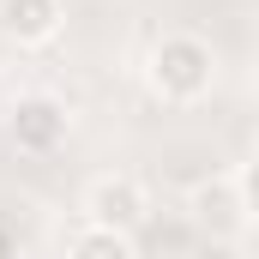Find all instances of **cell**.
I'll return each instance as SVG.
<instances>
[{"label":"cell","instance_id":"1","mask_svg":"<svg viewBox=\"0 0 259 259\" xmlns=\"http://www.w3.org/2000/svg\"><path fill=\"white\" fill-rule=\"evenodd\" d=\"M151 78L163 97H199L211 84V49L199 36H163L151 55Z\"/></svg>","mask_w":259,"mask_h":259},{"label":"cell","instance_id":"2","mask_svg":"<svg viewBox=\"0 0 259 259\" xmlns=\"http://www.w3.org/2000/svg\"><path fill=\"white\" fill-rule=\"evenodd\" d=\"M61 139H66V109H61V103L30 97V103H18V109H12V145H18V151L42 157V151H55Z\"/></svg>","mask_w":259,"mask_h":259},{"label":"cell","instance_id":"3","mask_svg":"<svg viewBox=\"0 0 259 259\" xmlns=\"http://www.w3.org/2000/svg\"><path fill=\"white\" fill-rule=\"evenodd\" d=\"M139 217H145V193H139V181L109 175V181L91 187V223H97V229H121V235H127Z\"/></svg>","mask_w":259,"mask_h":259},{"label":"cell","instance_id":"4","mask_svg":"<svg viewBox=\"0 0 259 259\" xmlns=\"http://www.w3.org/2000/svg\"><path fill=\"white\" fill-rule=\"evenodd\" d=\"M0 24L18 42H49L61 30V0H0Z\"/></svg>","mask_w":259,"mask_h":259},{"label":"cell","instance_id":"5","mask_svg":"<svg viewBox=\"0 0 259 259\" xmlns=\"http://www.w3.org/2000/svg\"><path fill=\"white\" fill-rule=\"evenodd\" d=\"M193 217H199V229H211V235H235L241 217H247V205H241L235 187H199L193 193Z\"/></svg>","mask_w":259,"mask_h":259},{"label":"cell","instance_id":"6","mask_svg":"<svg viewBox=\"0 0 259 259\" xmlns=\"http://www.w3.org/2000/svg\"><path fill=\"white\" fill-rule=\"evenodd\" d=\"M72 259H133V241L121 235V229H84L78 241H72Z\"/></svg>","mask_w":259,"mask_h":259},{"label":"cell","instance_id":"7","mask_svg":"<svg viewBox=\"0 0 259 259\" xmlns=\"http://www.w3.org/2000/svg\"><path fill=\"white\" fill-rule=\"evenodd\" d=\"M235 193H241V205H247V217H259V163H247V169H241Z\"/></svg>","mask_w":259,"mask_h":259},{"label":"cell","instance_id":"8","mask_svg":"<svg viewBox=\"0 0 259 259\" xmlns=\"http://www.w3.org/2000/svg\"><path fill=\"white\" fill-rule=\"evenodd\" d=\"M0 259H18V247H12V235L0 229Z\"/></svg>","mask_w":259,"mask_h":259}]
</instances>
